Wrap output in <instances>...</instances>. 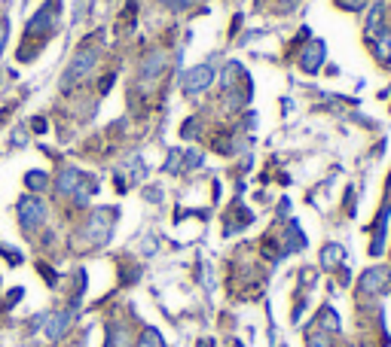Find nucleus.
I'll use <instances>...</instances> for the list:
<instances>
[{
  "instance_id": "nucleus-15",
  "label": "nucleus",
  "mask_w": 391,
  "mask_h": 347,
  "mask_svg": "<svg viewBox=\"0 0 391 347\" xmlns=\"http://www.w3.org/2000/svg\"><path fill=\"white\" fill-rule=\"evenodd\" d=\"M163 3H165V6H172V10H181V6L187 3V0H163Z\"/></svg>"
},
{
  "instance_id": "nucleus-4",
  "label": "nucleus",
  "mask_w": 391,
  "mask_h": 347,
  "mask_svg": "<svg viewBox=\"0 0 391 347\" xmlns=\"http://www.w3.org/2000/svg\"><path fill=\"white\" fill-rule=\"evenodd\" d=\"M321 61H324V43H312V46H306V52L300 58V67L306 73H315L321 67Z\"/></svg>"
},
{
  "instance_id": "nucleus-2",
  "label": "nucleus",
  "mask_w": 391,
  "mask_h": 347,
  "mask_svg": "<svg viewBox=\"0 0 391 347\" xmlns=\"http://www.w3.org/2000/svg\"><path fill=\"white\" fill-rule=\"evenodd\" d=\"M19 220H22V229H25V231L40 229V226H43V220H46V207H43V202H37L34 195L22 198V202H19Z\"/></svg>"
},
{
  "instance_id": "nucleus-8",
  "label": "nucleus",
  "mask_w": 391,
  "mask_h": 347,
  "mask_svg": "<svg viewBox=\"0 0 391 347\" xmlns=\"http://www.w3.org/2000/svg\"><path fill=\"white\" fill-rule=\"evenodd\" d=\"M342 256H346V250H342L340 244H331V247H324V253H321V262H324V268H336L342 262Z\"/></svg>"
},
{
  "instance_id": "nucleus-12",
  "label": "nucleus",
  "mask_w": 391,
  "mask_h": 347,
  "mask_svg": "<svg viewBox=\"0 0 391 347\" xmlns=\"http://www.w3.org/2000/svg\"><path fill=\"white\" fill-rule=\"evenodd\" d=\"M46 183H49V180H46V174H40V171H37V174H28V186H31V189H46Z\"/></svg>"
},
{
  "instance_id": "nucleus-6",
  "label": "nucleus",
  "mask_w": 391,
  "mask_h": 347,
  "mask_svg": "<svg viewBox=\"0 0 391 347\" xmlns=\"http://www.w3.org/2000/svg\"><path fill=\"white\" fill-rule=\"evenodd\" d=\"M67 326H71V314H67V311H56V314H49V320H46V335L56 341V338H61L67 332Z\"/></svg>"
},
{
  "instance_id": "nucleus-7",
  "label": "nucleus",
  "mask_w": 391,
  "mask_h": 347,
  "mask_svg": "<svg viewBox=\"0 0 391 347\" xmlns=\"http://www.w3.org/2000/svg\"><path fill=\"white\" fill-rule=\"evenodd\" d=\"M80 180H83V174L76 171V168H65L61 177H58V192L61 195H71V192L80 186Z\"/></svg>"
},
{
  "instance_id": "nucleus-13",
  "label": "nucleus",
  "mask_w": 391,
  "mask_h": 347,
  "mask_svg": "<svg viewBox=\"0 0 391 347\" xmlns=\"http://www.w3.org/2000/svg\"><path fill=\"white\" fill-rule=\"evenodd\" d=\"M309 347H331V338H327V335H312Z\"/></svg>"
},
{
  "instance_id": "nucleus-11",
  "label": "nucleus",
  "mask_w": 391,
  "mask_h": 347,
  "mask_svg": "<svg viewBox=\"0 0 391 347\" xmlns=\"http://www.w3.org/2000/svg\"><path fill=\"white\" fill-rule=\"evenodd\" d=\"M110 335H113V341H107V347H128V332L122 326H113Z\"/></svg>"
},
{
  "instance_id": "nucleus-1",
  "label": "nucleus",
  "mask_w": 391,
  "mask_h": 347,
  "mask_svg": "<svg viewBox=\"0 0 391 347\" xmlns=\"http://www.w3.org/2000/svg\"><path fill=\"white\" fill-rule=\"evenodd\" d=\"M95 61H98V49H80V52H76L74 61L67 64V73L61 76V89H65V91L74 89L76 82H80L83 76L92 71V67H95Z\"/></svg>"
},
{
  "instance_id": "nucleus-10",
  "label": "nucleus",
  "mask_w": 391,
  "mask_h": 347,
  "mask_svg": "<svg viewBox=\"0 0 391 347\" xmlns=\"http://www.w3.org/2000/svg\"><path fill=\"white\" fill-rule=\"evenodd\" d=\"M138 347H165V344H163V335H159L156 329H147V332L138 338Z\"/></svg>"
},
{
  "instance_id": "nucleus-9",
  "label": "nucleus",
  "mask_w": 391,
  "mask_h": 347,
  "mask_svg": "<svg viewBox=\"0 0 391 347\" xmlns=\"http://www.w3.org/2000/svg\"><path fill=\"white\" fill-rule=\"evenodd\" d=\"M376 58L382 61V64H388L391 61V34H382L376 40Z\"/></svg>"
},
{
  "instance_id": "nucleus-14",
  "label": "nucleus",
  "mask_w": 391,
  "mask_h": 347,
  "mask_svg": "<svg viewBox=\"0 0 391 347\" xmlns=\"http://www.w3.org/2000/svg\"><path fill=\"white\" fill-rule=\"evenodd\" d=\"M6 34H10V28H6V19H0V55H3V46H6Z\"/></svg>"
},
{
  "instance_id": "nucleus-5",
  "label": "nucleus",
  "mask_w": 391,
  "mask_h": 347,
  "mask_svg": "<svg viewBox=\"0 0 391 347\" xmlns=\"http://www.w3.org/2000/svg\"><path fill=\"white\" fill-rule=\"evenodd\" d=\"M385 283H388V272H385V268H370V272L361 277L358 290H361V292H379Z\"/></svg>"
},
{
  "instance_id": "nucleus-16",
  "label": "nucleus",
  "mask_w": 391,
  "mask_h": 347,
  "mask_svg": "<svg viewBox=\"0 0 391 347\" xmlns=\"http://www.w3.org/2000/svg\"><path fill=\"white\" fill-rule=\"evenodd\" d=\"M342 6H349L351 10V0H342ZM361 6H364V0H355V10H361Z\"/></svg>"
},
{
  "instance_id": "nucleus-3",
  "label": "nucleus",
  "mask_w": 391,
  "mask_h": 347,
  "mask_svg": "<svg viewBox=\"0 0 391 347\" xmlns=\"http://www.w3.org/2000/svg\"><path fill=\"white\" fill-rule=\"evenodd\" d=\"M214 80V67L211 64H199L193 67V71H187V76H183V91L187 95H199V91H205L211 86Z\"/></svg>"
}]
</instances>
